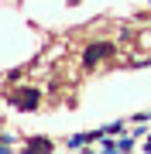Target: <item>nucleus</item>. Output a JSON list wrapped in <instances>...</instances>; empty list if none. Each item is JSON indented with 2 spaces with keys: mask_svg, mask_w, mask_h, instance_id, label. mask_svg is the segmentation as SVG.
Segmentation results:
<instances>
[{
  "mask_svg": "<svg viewBox=\"0 0 151 154\" xmlns=\"http://www.w3.org/2000/svg\"><path fill=\"white\" fill-rule=\"evenodd\" d=\"M31 151H52V140H31Z\"/></svg>",
  "mask_w": 151,
  "mask_h": 154,
  "instance_id": "7ed1b4c3",
  "label": "nucleus"
},
{
  "mask_svg": "<svg viewBox=\"0 0 151 154\" xmlns=\"http://www.w3.org/2000/svg\"><path fill=\"white\" fill-rule=\"evenodd\" d=\"M38 99H41V93H38V89H21V93H17V99H14V103H17V110H24V113H31L34 106H38Z\"/></svg>",
  "mask_w": 151,
  "mask_h": 154,
  "instance_id": "f03ea898",
  "label": "nucleus"
},
{
  "mask_svg": "<svg viewBox=\"0 0 151 154\" xmlns=\"http://www.w3.org/2000/svg\"><path fill=\"white\" fill-rule=\"evenodd\" d=\"M110 55H113V45L100 41V45H90V48L83 51V62H86V65H96L100 58H110Z\"/></svg>",
  "mask_w": 151,
  "mask_h": 154,
  "instance_id": "f257e3e1",
  "label": "nucleus"
}]
</instances>
